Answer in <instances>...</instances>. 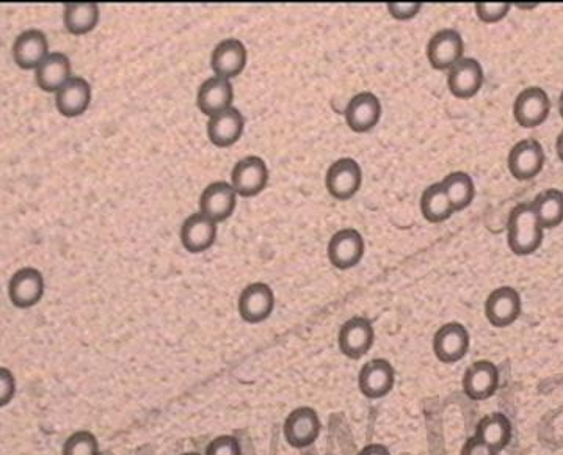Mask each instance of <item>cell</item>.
<instances>
[{"label":"cell","instance_id":"cell-6","mask_svg":"<svg viewBox=\"0 0 563 455\" xmlns=\"http://www.w3.org/2000/svg\"><path fill=\"white\" fill-rule=\"evenodd\" d=\"M551 101L548 93L540 87L524 88L516 96L513 104V117L521 128L534 129L548 120Z\"/></svg>","mask_w":563,"mask_h":455},{"label":"cell","instance_id":"cell-14","mask_svg":"<svg viewBox=\"0 0 563 455\" xmlns=\"http://www.w3.org/2000/svg\"><path fill=\"white\" fill-rule=\"evenodd\" d=\"M484 82V68L473 57H463L447 73V88L458 99L474 98Z\"/></svg>","mask_w":563,"mask_h":455},{"label":"cell","instance_id":"cell-35","mask_svg":"<svg viewBox=\"0 0 563 455\" xmlns=\"http://www.w3.org/2000/svg\"><path fill=\"white\" fill-rule=\"evenodd\" d=\"M16 394L15 375L11 374L10 369H0V407H7Z\"/></svg>","mask_w":563,"mask_h":455},{"label":"cell","instance_id":"cell-4","mask_svg":"<svg viewBox=\"0 0 563 455\" xmlns=\"http://www.w3.org/2000/svg\"><path fill=\"white\" fill-rule=\"evenodd\" d=\"M463 393L474 402L488 401L499 388V368L493 361L477 360L469 364L462 379Z\"/></svg>","mask_w":563,"mask_h":455},{"label":"cell","instance_id":"cell-37","mask_svg":"<svg viewBox=\"0 0 563 455\" xmlns=\"http://www.w3.org/2000/svg\"><path fill=\"white\" fill-rule=\"evenodd\" d=\"M358 455H391L388 446L380 445V443H371V445L364 446Z\"/></svg>","mask_w":563,"mask_h":455},{"label":"cell","instance_id":"cell-3","mask_svg":"<svg viewBox=\"0 0 563 455\" xmlns=\"http://www.w3.org/2000/svg\"><path fill=\"white\" fill-rule=\"evenodd\" d=\"M375 343V330L371 319L367 317H350L342 324L338 335V346L344 357L360 360L371 352Z\"/></svg>","mask_w":563,"mask_h":455},{"label":"cell","instance_id":"cell-30","mask_svg":"<svg viewBox=\"0 0 563 455\" xmlns=\"http://www.w3.org/2000/svg\"><path fill=\"white\" fill-rule=\"evenodd\" d=\"M421 212L424 219L430 223H443L451 219L454 209L447 200L441 182H436L424 190L421 197Z\"/></svg>","mask_w":563,"mask_h":455},{"label":"cell","instance_id":"cell-10","mask_svg":"<svg viewBox=\"0 0 563 455\" xmlns=\"http://www.w3.org/2000/svg\"><path fill=\"white\" fill-rule=\"evenodd\" d=\"M523 310L520 292L512 286H501L490 292L485 302V317L493 327L507 328L518 321Z\"/></svg>","mask_w":563,"mask_h":455},{"label":"cell","instance_id":"cell-1","mask_svg":"<svg viewBox=\"0 0 563 455\" xmlns=\"http://www.w3.org/2000/svg\"><path fill=\"white\" fill-rule=\"evenodd\" d=\"M545 230L538 222L532 203H520L510 212L507 242L516 256H529L542 247Z\"/></svg>","mask_w":563,"mask_h":455},{"label":"cell","instance_id":"cell-13","mask_svg":"<svg viewBox=\"0 0 563 455\" xmlns=\"http://www.w3.org/2000/svg\"><path fill=\"white\" fill-rule=\"evenodd\" d=\"M231 179L237 195L244 198L256 197L267 187L269 168L261 157L248 156L237 162Z\"/></svg>","mask_w":563,"mask_h":455},{"label":"cell","instance_id":"cell-40","mask_svg":"<svg viewBox=\"0 0 563 455\" xmlns=\"http://www.w3.org/2000/svg\"><path fill=\"white\" fill-rule=\"evenodd\" d=\"M181 455H201V454H198V452H186V454H181Z\"/></svg>","mask_w":563,"mask_h":455},{"label":"cell","instance_id":"cell-21","mask_svg":"<svg viewBox=\"0 0 563 455\" xmlns=\"http://www.w3.org/2000/svg\"><path fill=\"white\" fill-rule=\"evenodd\" d=\"M217 237V223L206 215L197 212L187 217L182 223L181 241L189 253L206 252L212 247Z\"/></svg>","mask_w":563,"mask_h":455},{"label":"cell","instance_id":"cell-36","mask_svg":"<svg viewBox=\"0 0 563 455\" xmlns=\"http://www.w3.org/2000/svg\"><path fill=\"white\" fill-rule=\"evenodd\" d=\"M460 455H499V452L491 449L490 446L485 445L476 435L469 437L463 445Z\"/></svg>","mask_w":563,"mask_h":455},{"label":"cell","instance_id":"cell-25","mask_svg":"<svg viewBox=\"0 0 563 455\" xmlns=\"http://www.w3.org/2000/svg\"><path fill=\"white\" fill-rule=\"evenodd\" d=\"M476 435L482 443L501 454L510 445L513 437L512 423L504 413H491L480 419L476 426Z\"/></svg>","mask_w":563,"mask_h":455},{"label":"cell","instance_id":"cell-2","mask_svg":"<svg viewBox=\"0 0 563 455\" xmlns=\"http://www.w3.org/2000/svg\"><path fill=\"white\" fill-rule=\"evenodd\" d=\"M322 430L319 413L313 407L303 405L295 408L284 421L283 434L287 445L294 449L313 446Z\"/></svg>","mask_w":563,"mask_h":455},{"label":"cell","instance_id":"cell-23","mask_svg":"<svg viewBox=\"0 0 563 455\" xmlns=\"http://www.w3.org/2000/svg\"><path fill=\"white\" fill-rule=\"evenodd\" d=\"M245 121L242 113L234 107L223 110L208 123L209 140L218 148L233 146L244 134Z\"/></svg>","mask_w":563,"mask_h":455},{"label":"cell","instance_id":"cell-27","mask_svg":"<svg viewBox=\"0 0 563 455\" xmlns=\"http://www.w3.org/2000/svg\"><path fill=\"white\" fill-rule=\"evenodd\" d=\"M63 22L71 35H85L98 26L99 7L95 2H68L63 11Z\"/></svg>","mask_w":563,"mask_h":455},{"label":"cell","instance_id":"cell-28","mask_svg":"<svg viewBox=\"0 0 563 455\" xmlns=\"http://www.w3.org/2000/svg\"><path fill=\"white\" fill-rule=\"evenodd\" d=\"M535 215L543 230H554L563 223V192L557 189L543 190L532 201Z\"/></svg>","mask_w":563,"mask_h":455},{"label":"cell","instance_id":"cell-24","mask_svg":"<svg viewBox=\"0 0 563 455\" xmlns=\"http://www.w3.org/2000/svg\"><path fill=\"white\" fill-rule=\"evenodd\" d=\"M91 87L84 77H71L70 82L65 87L60 88L55 96L57 109L63 117H79L90 106Z\"/></svg>","mask_w":563,"mask_h":455},{"label":"cell","instance_id":"cell-11","mask_svg":"<svg viewBox=\"0 0 563 455\" xmlns=\"http://www.w3.org/2000/svg\"><path fill=\"white\" fill-rule=\"evenodd\" d=\"M545 150L534 139L521 140L510 150L507 165L510 175L518 181H531L542 173L545 167Z\"/></svg>","mask_w":563,"mask_h":455},{"label":"cell","instance_id":"cell-9","mask_svg":"<svg viewBox=\"0 0 563 455\" xmlns=\"http://www.w3.org/2000/svg\"><path fill=\"white\" fill-rule=\"evenodd\" d=\"M465 54L462 35L454 29L436 32L427 44V59L433 70L449 71Z\"/></svg>","mask_w":563,"mask_h":455},{"label":"cell","instance_id":"cell-20","mask_svg":"<svg viewBox=\"0 0 563 455\" xmlns=\"http://www.w3.org/2000/svg\"><path fill=\"white\" fill-rule=\"evenodd\" d=\"M48 38L41 30L30 29L22 32L13 44V59L22 70L38 68L48 57Z\"/></svg>","mask_w":563,"mask_h":455},{"label":"cell","instance_id":"cell-33","mask_svg":"<svg viewBox=\"0 0 563 455\" xmlns=\"http://www.w3.org/2000/svg\"><path fill=\"white\" fill-rule=\"evenodd\" d=\"M204 455H242V448L234 435H220L209 443Z\"/></svg>","mask_w":563,"mask_h":455},{"label":"cell","instance_id":"cell-5","mask_svg":"<svg viewBox=\"0 0 563 455\" xmlns=\"http://www.w3.org/2000/svg\"><path fill=\"white\" fill-rule=\"evenodd\" d=\"M471 346V336L465 325L449 322L433 336V354L443 364H455L462 361Z\"/></svg>","mask_w":563,"mask_h":455},{"label":"cell","instance_id":"cell-8","mask_svg":"<svg viewBox=\"0 0 563 455\" xmlns=\"http://www.w3.org/2000/svg\"><path fill=\"white\" fill-rule=\"evenodd\" d=\"M396 385V371L393 364L385 358L367 361L358 374V388L361 394L371 401L383 399L393 391Z\"/></svg>","mask_w":563,"mask_h":455},{"label":"cell","instance_id":"cell-12","mask_svg":"<svg viewBox=\"0 0 563 455\" xmlns=\"http://www.w3.org/2000/svg\"><path fill=\"white\" fill-rule=\"evenodd\" d=\"M239 314L247 324H261L272 316L275 310V292L269 284L251 283L240 292Z\"/></svg>","mask_w":563,"mask_h":455},{"label":"cell","instance_id":"cell-16","mask_svg":"<svg viewBox=\"0 0 563 455\" xmlns=\"http://www.w3.org/2000/svg\"><path fill=\"white\" fill-rule=\"evenodd\" d=\"M364 239L360 231L344 228L333 234L328 244L330 263L339 270H349L361 263L364 255Z\"/></svg>","mask_w":563,"mask_h":455},{"label":"cell","instance_id":"cell-26","mask_svg":"<svg viewBox=\"0 0 563 455\" xmlns=\"http://www.w3.org/2000/svg\"><path fill=\"white\" fill-rule=\"evenodd\" d=\"M37 85L43 91H59L71 79V62L65 54L54 52L49 54L37 68Z\"/></svg>","mask_w":563,"mask_h":455},{"label":"cell","instance_id":"cell-7","mask_svg":"<svg viewBox=\"0 0 563 455\" xmlns=\"http://www.w3.org/2000/svg\"><path fill=\"white\" fill-rule=\"evenodd\" d=\"M363 184V170L360 164L350 157H342L328 168L325 186L331 197L339 201L355 197Z\"/></svg>","mask_w":563,"mask_h":455},{"label":"cell","instance_id":"cell-29","mask_svg":"<svg viewBox=\"0 0 563 455\" xmlns=\"http://www.w3.org/2000/svg\"><path fill=\"white\" fill-rule=\"evenodd\" d=\"M447 200L451 203L454 212L463 211L473 204L476 197L474 179L465 172H454L441 181Z\"/></svg>","mask_w":563,"mask_h":455},{"label":"cell","instance_id":"cell-31","mask_svg":"<svg viewBox=\"0 0 563 455\" xmlns=\"http://www.w3.org/2000/svg\"><path fill=\"white\" fill-rule=\"evenodd\" d=\"M62 455H101L98 438L90 430H77L65 441Z\"/></svg>","mask_w":563,"mask_h":455},{"label":"cell","instance_id":"cell-19","mask_svg":"<svg viewBox=\"0 0 563 455\" xmlns=\"http://www.w3.org/2000/svg\"><path fill=\"white\" fill-rule=\"evenodd\" d=\"M247 48L236 38L220 41L212 52L211 66L217 77L233 79L247 66Z\"/></svg>","mask_w":563,"mask_h":455},{"label":"cell","instance_id":"cell-22","mask_svg":"<svg viewBox=\"0 0 563 455\" xmlns=\"http://www.w3.org/2000/svg\"><path fill=\"white\" fill-rule=\"evenodd\" d=\"M233 99L234 90L231 82L222 77H211L208 81L203 82L198 90V109L204 115L212 118L218 113H222L223 110L229 109L233 104Z\"/></svg>","mask_w":563,"mask_h":455},{"label":"cell","instance_id":"cell-34","mask_svg":"<svg viewBox=\"0 0 563 455\" xmlns=\"http://www.w3.org/2000/svg\"><path fill=\"white\" fill-rule=\"evenodd\" d=\"M422 10V2H391L388 4V13L397 21H408L418 16Z\"/></svg>","mask_w":563,"mask_h":455},{"label":"cell","instance_id":"cell-39","mask_svg":"<svg viewBox=\"0 0 563 455\" xmlns=\"http://www.w3.org/2000/svg\"><path fill=\"white\" fill-rule=\"evenodd\" d=\"M559 112H560V117H562L563 120V91H562V95H560L559 98Z\"/></svg>","mask_w":563,"mask_h":455},{"label":"cell","instance_id":"cell-15","mask_svg":"<svg viewBox=\"0 0 563 455\" xmlns=\"http://www.w3.org/2000/svg\"><path fill=\"white\" fill-rule=\"evenodd\" d=\"M44 295V278L35 267H24L11 277L8 283V297L11 305L27 310L37 305Z\"/></svg>","mask_w":563,"mask_h":455},{"label":"cell","instance_id":"cell-32","mask_svg":"<svg viewBox=\"0 0 563 455\" xmlns=\"http://www.w3.org/2000/svg\"><path fill=\"white\" fill-rule=\"evenodd\" d=\"M510 8H512V4L509 2H501V4L479 2L476 4V15L485 24H496L509 15Z\"/></svg>","mask_w":563,"mask_h":455},{"label":"cell","instance_id":"cell-17","mask_svg":"<svg viewBox=\"0 0 563 455\" xmlns=\"http://www.w3.org/2000/svg\"><path fill=\"white\" fill-rule=\"evenodd\" d=\"M344 117L353 132L372 131L382 118V102L371 91H361L350 99Z\"/></svg>","mask_w":563,"mask_h":455},{"label":"cell","instance_id":"cell-18","mask_svg":"<svg viewBox=\"0 0 563 455\" xmlns=\"http://www.w3.org/2000/svg\"><path fill=\"white\" fill-rule=\"evenodd\" d=\"M237 193L228 182L217 181L209 184L201 193V214L206 215L212 222H225L236 209Z\"/></svg>","mask_w":563,"mask_h":455},{"label":"cell","instance_id":"cell-38","mask_svg":"<svg viewBox=\"0 0 563 455\" xmlns=\"http://www.w3.org/2000/svg\"><path fill=\"white\" fill-rule=\"evenodd\" d=\"M557 156H559L560 162L563 164V131L560 132L559 137H557L556 142Z\"/></svg>","mask_w":563,"mask_h":455}]
</instances>
